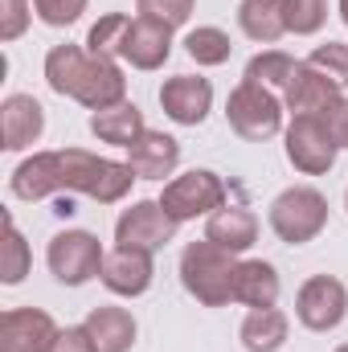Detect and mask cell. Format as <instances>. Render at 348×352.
<instances>
[{"label": "cell", "instance_id": "6da1fadb", "mask_svg": "<svg viewBox=\"0 0 348 352\" xmlns=\"http://www.w3.org/2000/svg\"><path fill=\"white\" fill-rule=\"evenodd\" d=\"M234 278H238V254L213 246L209 238L188 242L180 250V283L201 307H230Z\"/></svg>", "mask_w": 348, "mask_h": 352}, {"label": "cell", "instance_id": "7a4b0ae2", "mask_svg": "<svg viewBox=\"0 0 348 352\" xmlns=\"http://www.w3.org/2000/svg\"><path fill=\"white\" fill-rule=\"evenodd\" d=\"M62 173H66V197H90L98 205H115L131 192V164L94 156L87 148H62Z\"/></svg>", "mask_w": 348, "mask_h": 352}, {"label": "cell", "instance_id": "3957f363", "mask_svg": "<svg viewBox=\"0 0 348 352\" xmlns=\"http://www.w3.org/2000/svg\"><path fill=\"white\" fill-rule=\"evenodd\" d=\"M270 230L279 242L287 246H307L324 234L328 226V197L312 184H291L283 188L274 201H270V213H266Z\"/></svg>", "mask_w": 348, "mask_h": 352}, {"label": "cell", "instance_id": "277c9868", "mask_svg": "<svg viewBox=\"0 0 348 352\" xmlns=\"http://www.w3.org/2000/svg\"><path fill=\"white\" fill-rule=\"evenodd\" d=\"M283 98L274 90L259 87V82H238L226 98V123L234 127V135H242L246 144H262V140H274L283 127Z\"/></svg>", "mask_w": 348, "mask_h": 352}, {"label": "cell", "instance_id": "5b68a950", "mask_svg": "<svg viewBox=\"0 0 348 352\" xmlns=\"http://www.w3.org/2000/svg\"><path fill=\"white\" fill-rule=\"evenodd\" d=\"M102 263H107V250L90 230H62L50 238L45 266L62 287H83L90 278H98Z\"/></svg>", "mask_w": 348, "mask_h": 352}, {"label": "cell", "instance_id": "8992f818", "mask_svg": "<svg viewBox=\"0 0 348 352\" xmlns=\"http://www.w3.org/2000/svg\"><path fill=\"white\" fill-rule=\"evenodd\" d=\"M173 221H197V217H209L226 205V180L209 168H193V173H180L164 184V192L156 197Z\"/></svg>", "mask_w": 348, "mask_h": 352}, {"label": "cell", "instance_id": "52a82bcc", "mask_svg": "<svg viewBox=\"0 0 348 352\" xmlns=\"http://www.w3.org/2000/svg\"><path fill=\"white\" fill-rule=\"evenodd\" d=\"M283 152L291 160V168L303 176H324L332 173L340 148L332 144V135L324 131V123L316 115H291L287 131H283Z\"/></svg>", "mask_w": 348, "mask_h": 352}, {"label": "cell", "instance_id": "ba28073f", "mask_svg": "<svg viewBox=\"0 0 348 352\" xmlns=\"http://www.w3.org/2000/svg\"><path fill=\"white\" fill-rule=\"evenodd\" d=\"M176 230H180V221L168 217V209H164L160 201H135V205L123 209L119 221H115V246L156 254V250H164L176 238Z\"/></svg>", "mask_w": 348, "mask_h": 352}, {"label": "cell", "instance_id": "9c48e42d", "mask_svg": "<svg viewBox=\"0 0 348 352\" xmlns=\"http://www.w3.org/2000/svg\"><path fill=\"white\" fill-rule=\"evenodd\" d=\"M348 316V287L332 274H312L295 295V320L307 332H332Z\"/></svg>", "mask_w": 348, "mask_h": 352}, {"label": "cell", "instance_id": "30bf717a", "mask_svg": "<svg viewBox=\"0 0 348 352\" xmlns=\"http://www.w3.org/2000/svg\"><path fill=\"white\" fill-rule=\"evenodd\" d=\"M58 324L41 307H8L0 316V352H54Z\"/></svg>", "mask_w": 348, "mask_h": 352}, {"label": "cell", "instance_id": "8fae6325", "mask_svg": "<svg viewBox=\"0 0 348 352\" xmlns=\"http://www.w3.org/2000/svg\"><path fill=\"white\" fill-rule=\"evenodd\" d=\"M119 58L131 70H160L173 58V29L152 16H131L119 41Z\"/></svg>", "mask_w": 348, "mask_h": 352}, {"label": "cell", "instance_id": "7c38bea8", "mask_svg": "<svg viewBox=\"0 0 348 352\" xmlns=\"http://www.w3.org/2000/svg\"><path fill=\"white\" fill-rule=\"evenodd\" d=\"M160 107L176 127H201L213 111V82L201 74H173L160 87Z\"/></svg>", "mask_w": 348, "mask_h": 352}, {"label": "cell", "instance_id": "4fadbf2b", "mask_svg": "<svg viewBox=\"0 0 348 352\" xmlns=\"http://www.w3.org/2000/svg\"><path fill=\"white\" fill-rule=\"evenodd\" d=\"M8 188L17 201H50V197H66V173H62V152H33L29 160H21Z\"/></svg>", "mask_w": 348, "mask_h": 352}, {"label": "cell", "instance_id": "5bb4252c", "mask_svg": "<svg viewBox=\"0 0 348 352\" xmlns=\"http://www.w3.org/2000/svg\"><path fill=\"white\" fill-rule=\"evenodd\" d=\"M102 287L111 291V295H119V299H140V295H148V287H152V278H156V263H152V254H144V250H127V246H115V250H107V263H102Z\"/></svg>", "mask_w": 348, "mask_h": 352}, {"label": "cell", "instance_id": "9a60e30c", "mask_svg": "<svg viewBox=\"0 0 348 352\" xmlns=\"http://www.w3.org/2000/svg\"><path fill=\"white\" fill-rule=\"evenodd\" d=\"M45 131V107L33 94H8L0 102V148L4 152H25L41 140Z\"/></svg>", "mask_w": 348, "mask_h": 352}, {"label": "cell", "instance_id": "2e32d148", "mask_svg": "<svg viewBox=\"0 0 348 352\" xmlns=\"http://www.w3.org/2000/svg\"><path fill=\"white\" fill-rule=\"evenodd\" d=\"M123 98H127V78H123L119 62L90 54L87 74H83V82L74 90V102H83L87 111H107V107H115Z\"/></svg>", "mask_w": 348, "mask_h": 352}, {"label": "cell", "instance_id": "e0dca14e", "mask_svg": "<svg viewBox=\"0 0 348 352\" xmlns=\"http://www.w3.org/2000/svg\"><path fill=\"white\" fill-rule=\"evenodd\" d=\"M127 164L135 180H164V176L176 173L180 164V144H176L168 131H144L131 148H127Z\"/></svg>", "mask_w": 348, "mask_h": 352}, {"label": "cell", "instance_id": "ac0fdd59", "mask_svg": "<svg viewBox=\"0 0 348 352\" xmlns=\"http://www.w3.org/2000/svg\"><path fill=\"white\" fill-rule=\"evenodd\" d=\"M205 238L230 254H242L259 242V217L246 205H221L217 213L205 217Z\"/></svg>", "mask_w": 348, "mask_h": 352}, {"label": "cell", "instance_id": "d6986e66", "mask_svg": "<svg viewBox=\"0 0 348 352\" xmlns=\"http://www.w3.org/2000/svg\"><path fill=\"white\" fill-rule=\"evenodd\" d=\"M83 328L94 340V352H131L140 328H135V316L127 307H90V316L83 320Z\"/></svg>", "mask_w": 348, "mask_h": 352}, {"label": "cell", "instance_id": "ffe728a7", "mask_svg": "<svg viewBox=\"0 0 348 352\" xmlns=\"http://www.w3.org/2000/svg\"><path fill=\"white\" fill-rule=\"evenodd\" d=\"M336 98H340V87H336L332 78H324L320 70H312L307 62H299L295 78L283 90V107H287L291 115H320V111H324L328 102H336Z\"/></svg>", "mask_w": 348, "mask_h": 352}, {"label": "cell", "instance_id": "44dd1931", "mask_svg": "<svg viewBox=\"0 0 348 352\" xmlns=\"http://www.w3.org/2000/svg\"><path fill=\"white\" fill-rule=\"evenodd\" d=\"M283 295V278L279 270L262 258H246L238 263V278H234V303L250 307V311H262V307H274Z\"/></svg>", "mask_w": 348, "mask_h": 352}, {"label": "cell", "instance_id": "7402d4cb", "mask_svg": "<svg viewBox=\"0 0 348 352\" xmlns=\"http://www.w3.org/2000/svg\"><path fill=\"white\" fill-rule=\"evenodd\" d=\"M90 131H94L98 144L131 148V144L148 131V123H144V111H140L131 98H123V102H115V107H107V111H90Z\"/></svg>", "mask_w": 348, "mask_h": 352}, {"label": "cell", "instance_id": "603a6c76", "mask_svg": "<svg viewBox=\"0 0 348 352\" xmlns=\"http://www.w3.org/2000/svg\"><path fill=\"white\" fill-rule=\"evenodd\" d=\"M238 336H242L246 352H279L287 344V336H291V320L279 307H262V311H250L242 320Z\"/></svg>", "mask_w": 348, "mask_h": 352}, {"label": "cell", "instance_id": "cb8c5ba5", "mask_svg": "<svg viewBox=\"0 0 348 352\" xmlns=\"http://www.w3.org/2000/svg\"><path fill=\"white\" fill-rule=\"evenodd\" d=\"M87 62L90 54L83 45H70V41L54 45L45 54V82H50V90L62 94V98H74V90L83 82V74H87Z\"/></svg>", "mask_w": 348, "mask_h": 352}, {"label": "cell", "instance_id": "d4e9b609", "mask_svg": "<svg viewBox=\"0 0 348 352\" xmlns=\"http://www.w3.org/2000/svg\"><path fill=\"white\" fill-rule=\"evenodd\" d=\"M238 29L259 41V45H274L283 33H287V21H283V0H242L238 4Z\"/></svg>", "mask_w": 348, "mask_h": 352}, {"label": "cell", "instance_id": "484cf974", "mask_svg": "<svg viewBox=\"0 0 348 352\" xmlns=\"http://www.w3.org/2000/svg\"><path fill=\"white\" fill-rule=\"evenodd\" d=\"M33 270V250L25 242V234L17 230L12 213H4V246H0V283L4 287H17L25 283V274Z\"/></svg>", "mask_w": 348, "mask_h": 352}, {"label": "cell", "instance_id": "4316f807", "mask_svg": "<svg viewBox=\"0 0 348 352\" xmlns=\"http://www.w3.org/2000/svg\"><path fill=\"white\" fill-rule=\"evenodd\" d=\"M184 54H188L197 66H226L230 54H234V41H230V33L217 29V25H197V29H188V37H184Z\"/></svg>", "mask_w": 348, "mask_h": 352}, {"label": "cell", "instance_id": "83f0119b", "mask_svg": "<svg viewBox=\"0 0 348 352\" xmlns=\"http://www.w3.org/2000/svg\"><path fill=\"white\" fill-rule=\"evenodd\" d=\"M295 70H299V62L291 58V54H283V50H262L254 54L250 62H246V82H259L266 90H287V82L295 78Z\"/></svg>", "mask_w": 348, "mask_h": 352}, {"label": "cell", "instance_id": "f1b7e54d", "mask_svg": "<svg viewBox=\"0 0 348 352\" xmlns=\"http://www.w3.org/2000/svg\"><path fill=\"white\" fill-rule=\"evenodd\" d=\"M283 21H287V33L312 37L328 21V0H283Z\"/></svg>", "mask_w": 348, "mask_h": 352}, {"label": "cell", "instance_id": "f546056e", "mask_svg": "<svg viewBox=\"0 0 348 352\" xmlns=\"http://www.w3.org/2000/svg\"><path fill=\"white\" fill-rule=\"evenodd\" d=\"M127 12H107L90 25L87 33V54H98V58H119V41H123V29H127Z\"/></svg>", "mask_w": 348, "mask_h": 352}, {"label": "cell", "instance_id": "4dcf8cb0", "mask_svg": "<svg viewBox=\"0 0 348 352\" xmlns=\"http://www.w3.org/2000/svg\"><path fill=\"white\" fill-rule=\"evenodd\" d=\"M312 70H320L324 78H332L336 87H348V41H328V45H316L312 58H307Z\"/></svg>", "mask_w": 348, "mask_h": 352}, {"label": "cell", "instance_id": "1f68e13d", "mask_svg": "<svg viewBox=\"0 0 348 352\" xmlns=\"http://www.w3.org/2000/svg\"><path fill=\"white\" fill-rule=\"evenodd\" d=\"M197 0H135V12L140 16H152V21H164L168 29H180L188 25Z\"/></svg>", "mask_w": 348, "mask_h": 352}, {"label": "cell", "instance_id": "d6a6232c", "mask_svg": "<svg viewBox=\"0 0 348 352\" xmlns=\"http://www.w3.org/2000/svg\"><path fill=\"white\" fill-rule=\"evenodd\" d=\"M33 12L50 29H66L87 12V0H33Z\"/></svg>", "mask_w": 348, "mask_h": 352}, {"label": "cell", "instance_id": "836d02e7", "mask_svg": "<svg viewBox=\"0 0 348 352\" xmlns=\"http://www.w3.org/2000/svg\"><path fill=\"white\" fill-rule=\"evenodd\" d=\"M33 0H0V41H17L29 29Z\"/></svg>", "mask_w": 348, "mask_h": 352}, {"label": "cell", "instance_id": "e575fe53", "mask_svg": "<svg viewBox=\"0 0 348 352\" xmlns=\"http://www.w3.org/2000/svg\"><path fill=\"white\" fill-rule=\"evenodd\" d=\"M316 119L324 123V131L332 135V144H336V148H348V98H345V94H340L336 102H328Z\"/></svg>", "mask_w": 348, "mask_h": 352}, {"label": "cell", "instance_id": "d590c367", "mask_svg": "<svg viewBox=\"0 0 348 352\" xmlns=\"http://www.w3.org/2000/svg\"><path fill=\"white\" fill-rule=\"evenodd\" d=\"M54 352H94V340H90V332L83 324H74V328H62V332H58Z\"/></svg>", "mask_w": 348, "mask_h": 352}, {"label": "cell", "instance_id": "8d00e7d4", "mask_svg": "<svg viewBox=\"0 0 348 352\" xmlns=\"http://www.w3.org/2000/svg\"><path fill=\"white\" fill-rule=\"evenodd\" d=\"M336 4H340V21L348 25V0H336Z\"/></svg>", "mask_w": 348, "mask_h": 352}, {"label": "cell", "instance_id": "74e56055", "mask_svg": "<svg viewBox=\"0 0 348 352\" xmlns=\"http://www.w3.org/2000/svg\"><path fill=\"white\" fill-rule=\"evenodd\" d=\"M336 352H348V344H340V349H336Z\"/></svg>", "mask_w": 348, "mask_h": 352}, {"label": "cell", "instance_id": "f35d334b", "mask_svg": "<svg viewBox=\"0 0 348 352\" xmlns=\"http://www.w3.org/2000/svg\"><path fill=\"white\" fill-rule=\"evenodd\" d=\"M345 209H348V192H345Z\"/></svg>", "mask_w": 348, "mask_h": 352}]
</instances>
